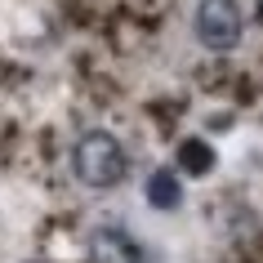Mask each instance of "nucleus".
Wrapping results in <instances>:
<instances>
[{
    "instance_id": "obj_1",
    "label": "nucleus",
    "mask_w": 263,
    "mask_h": 263,
    "mask_svg": "<svg viewBox=\"0 0 263 263\" xmlns=\"http://www.w3.org/2000/svg\"><path fill=\"white\" fill-rule=\"evenodd\" d=\"M71 170H76V179H81L85 187H116V183L125 179L129 161H125V147L116 143V134L89 129V134H81L76 147H71Z\"/></svg>"
},
{
    "instance_id": "obj_2",
    "label": "nucleus",
    "mask_w": 263,
    "mask_h": 263,
    "mask_svg": "<svg viewBox=\"0 0 263 263\" xmlns=\"http://www.w3.org/2000/svg\"><path fill=\"white\" fill-rule=\"evenodd\" d=\"M196 41L214 49V54H228L241 41V5L236 0H201L196 5Z\"/></svg>"
},
{
    "instance_id": "obj_3",
    "label": "nucleus",
    "mask_w": 263,
    "mask_h": 263,
    "mask_svg": "<svg viewBox=\"0 0 263 263\" xmlns=\"http://www.w3.org/2000/svg\"><path fill=\"white\" fill-rule=\"evenodd\" d=\"M89 263H143V254L121 228H98L89 241Z\"/></svg>"
},
{
    "instance_id": "obj_4",
    "label": "nucleus",
    "mask_w": 263,
    "mask_h": 263,
    "mask_svg": "<svg viewBox=\"0 0 263 263\" xmlns=\"http://www.w3.org/2000/svg\"><path fill=\"white\" fill-rule=\"evenodd\" d=\"M147 201H152L156 210H174L183 201L179 174H174V170H152V174H147Z\"/></svg>"
},
{
    "instance_id": "obj_5",
    "label": "nucleus",
    "mask_w": 263,
    "mask_h": 263,
    "mask_svg": "<svg viewBox=\"0 0 263 263\" xmlns=\"http://www.w3.org/2000/svg\"><path fill=\"white\" fill-rule=\"evenodd\" d=\"M183 156H187V170H192V174H205L210 161H214V156H210L201 143H183Z\"/></svg>"
},
{
    "instance_id": "obj_6",
    "label": "nucleus",
    "mask_w": 263,
    "mask_h": 263,
    "mask_svg": "<svg viewBox=\"0 0 263 263\" xmlns=\"http://www.w3.org/2000/svg\"><path fill=\"white\" fill-rule=\"evenodd\" d=\"M259 14H263V0H259Z\"/></svg>"
}]
</instances>
